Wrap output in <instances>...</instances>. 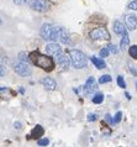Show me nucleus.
I'll return each instance as SVG.
<instances>
[{"label":"nucleus","instance_id":"obj_28","mask_svg":"<svg viewBox=\"0 0 137 147\" xmlns=\"http://www.w3.org/2000/svg\"><path fill=\"white\" fill-rule=\"evenodd\" d=\"M5 74H6V69L4 68V66L0 64V77H4Z\"/></svg>","mask_w":137,"mask_h":147},{"label":"nucleus","instance_id":"obj_11","mask_svg":"<svg viewBox=\"0 0 137 147\" xmlns=\"http://www.w3.org/2000/svg\"><path fill=\"white\" fill-rule=\"evenodd\" d=\"M41 84L45 87V89L48 90V92H52V90H54V89L57 88V83H56V80L50 78V77H43V78H41Z\"/></svg>","mask_w":137,"mask_h":147},{"label":"nucleus","instance_id":"obj_12","mask_svg":"<svg viewBox=\"0 0 137 147\" xmlns=\"http://www.w3.org/2000/svg\"><path fill=\"white\" fill-rule=\"evenodd\" d=\"M114 32H115L116 35L122 36V35L125 34V32H127V28H126V26H125L121 21L116 20V21L114 22Z\"/></svg>","mask_w":137,"mask_h":147},{"label":"nucleus","instance_id":"obj_31","mask_svg":"<svg viewBox=\"0 0 137 147\" xmlns=\"http://www.w3.org/2000/svg\"><path fill=\"white\" fill-rule=\"evenodd\" d=\"M105 119H106V121H109V122H110V124H112V119H111V116L109 115V114H107V115L105 116Z\"/></svg>","mask_w":137,"mask_h":147},{"label":"nucleus","instance_id":"obj_7","mask_svg":"<svg viewBox=\"0 0 137 147\" xmlns=\"http://www.w3.org/2000/svg\"><path fill=\"white\" fill-rule=\"evenodd\" d=\"M98 89V83H96L95 78H93V77H89L88 80L85 82V85H84V94L85 95H93L94 92Z\"/></svg>","mask_w":137,"mask_h":147},{"label":"nucleus","instance_id":"obj_32","mask_svg":"<svg viewBox=\"0 0 137 147\" xmlns=\"http://www.w3.org/2000/svg\"><path fill=\"white\" fill-rule=\"evenodd\" d=\"M7 88L6 87H0V92H6Z\"/></svg>","mask_w":137,"mask_h":147},{"label":"nucleus","instance_id":"obj_4","mask_svg":"<svg viewBox=\"0 0 137 147\" xmlns=\"http://www.w3.org/2000/svg\"><path fill=\"white\" fill-rule=\"evenodd\" d=\"M13 68L15 73H17L19 76L21 77H29L32 73V68L27 62H24V61H16L13 64Z\"/></svg>","mask_w":137,"mask_h":147},{"label":"nucleus","instance_id":"obj_15","mask_svg":"<svg viewBox=\"0 0 137 147\" xmlns=\"http://www.w3.org/2000/svg\"><path fill=\"white\" fill-rule=\"evenodd\" d=\"M128 46H130V37H128V34H127V32H125V34L122 35L121 41H120V50L125 51Z\"/></svg>","mask_w":137,"mask_h":147},{"label":"nucleus","instance_id":"obj_20","mask_svg":"<svg viewBox=\"0 0 137 147\" xmlns=\"http://www.w3.org/2000/svg\"><path fill=\"white\" fill-rule=\"evenodd\" d=\"M121 117H122V113L121 111H118V113H116V115L114 116V119H112V125L119 124L120 120H121Z\"/></svg>","mask_w":137,"mask_h":147},{"label":"nucleus","instance_id":"obj_5","mask_svg":"<svg viewBox=\"0 0 137 147\" xmlns=\"http://www.w3.org/2000/svg\"><path fill=\"white\" fill-rule=\"evenodd\" d=\"M90 38L91 40H105V41H109L110 40V34L109 31L106 30L105 27H95L93 28L90 31Z\"/></svg>","mask_w":137,"mask_h":147},{"label":"nucleus","instance_id":"obj_16","mask_svg":"<svg viewBox=\"0 0 137 147\" xmlns=\"http://www.w3.org/2000/svg\"><path fill=\"white\" fill-rule=\"evenodd\" d=\"M90 61L93 62V64L98 68V69H104L106 67V63H105V61H104L103 58H98V57H91Z\"/></svg>","mask_w":137,"mask_h":147},{"label":"nucleus","instance_id":"obj_17","mask_svg":"<svg viewBox=\"0 0 137 147\" xmlns=\"http://www.w3.org/2000/svg\"><path fill=\"white\" fill-rule=\"evenodd\" d=\"M93 103L94 104H101L104 101V94L103 93H96L94 96H93Z\"/></svg>","mask_w":137,"mask_h":147},{"label":"nucleus","instance_id":"obj_25","mask_svg":"<svg viewBox=\"0 0 137 147\" xmlns=\"http://www.w3.org/2000/svg\"><path fill=\"white\" fill-rule=\"evenodd\" d=\"M32 0H14V4L16 5H26V4H31Z\"/></svg>","mask_w":137,"mask_h":147},{"label":"nucleus","instance_id":"obj_24","mask_svg":"<svg viewBox=\"0 0 137 147\" xmlns=\"http://www.w3.org/2000/svg\"><path fill=\"white\" fill-rule=\"evenodd\" d=\"M118 84L120 88H126V83H125V80H124V77H121V76L118 77Z\"/></svg>","mask_w":137,"mask_h":147},{"label":"nucleus","instance_id":"obj_30","mask_svg":"<svg viewBox=\"0 0 137 147\" xmlns=\"http://www.w3.org/2000/svg\"><path fill=\"white\" fill-rule=\"evenodd\" d=\"M130 71H131V73H132L134 76H137V71H136V69L132 67V66H130Z\"/></svg>","mask_w":137,"mask_h":147},{"label":"nucleus","instance_id":"obj_10","mask_svg":"<svg viewBox=\"0 0 137 147\" xmlns=\"http://www.w3.org/2000/svg\"><path fill=\"white\" fill-rule=\"evenodd\" d=\"M57 63L59 64V67H61L63 71H67L68 68H69V66L72 64V62H71V57H69V55H61L58 57L57 59Z\"/></svg>","mask_w":137,"mask_h":147},{"label":"nucleus","instance_id":"obj_2","mask_svg":"<svg viewBox=\"0 0 137 147\" xmlns=\"http://www.w3.org/2000/svg\"><path fill=\"white\" fill-rule=\"evenodd\" d=\"M59 32H61V27L53 26V25H51V24H43L41 26L40 35H41V37L45 41L56 42V41L59 40Z\"/></svg>","mask_w":137,"mask_h":147},{"label":"nucleus","instance_id":"obj_26","mask_svg":"<svg viewBox=\"0 0 137 147\" xmlns=\"http://www.w3.org/2000/svg\"><path fill=\"white\" fill-rule=\"evenodd\" d=\"M107 48H109V50H110V52H112V53H119V50H118V47H116L115 46V45H112V43H110V45H109V46H107Z\"/></svg>","mask_w":137,"mask_h":147},{"label":"nucleus","instance_id":"obj_8","mask_svg":"<svg viewBox=\"0 0 137 147\" xmlns=\"http://www.w3.org/2000/svg\"><path fill=\"white\" fill-rule=\"evenodd\" d=\"M125 26L127 30L134 31L137 28V16L135 14H126L125 15Z\"/></svg>","mask_w":137,"mask_h":147},{"label":"nucleus","instance_id":"obj_1","mask_svg":"<svg viewBox=\"0 0 137 147\" xmlns=\"http://www.w3.org/2000/svg\"><path fill=\"white\" fill-rule=\"evenodd\" d=\"M29 58L32 62V64H35L36 67L43 69L46 72H52L54 68V61L53 58H51V56H46L40 53L38 51H34L29 55Z\"/></svg>","mask_w":137,"mask_h":147},{"label":"nucleus","instance_id":"obj_27","mask_svg":"<svg viewBox=\"0 0 137 147\" xmlns=\"http://www.w3.org/2000/svg\"><path fill=\"white\" fill-rule=\"evenodd\" d=\"M96 117H98L96 114H89V115H88V121H95Z\"/></svg>","mask_w":137,"mask_h":147},{"label":"nucleus","instance_id":"obj_22","mask_svg":"<svg viewBox=\"0 0 137 147\" xmlns=\"http://www.w3.org/2000/svg\"><path fill=\"white\" fill-rule=\"evenodd\" d=\"M127 9L137 11V0H132V1L128 3V4H127Z\"/></svg>","mask_w":137,"mask_h":147},{"label":"nucleus","instance_id":"obj_13","mask_svg":"<svg viewBox=\"0 0 137 147\" xmlns=\"http://www.w3.org/2000/svg\"><path fill=\"white\" fill-rule=\"evenodd\" d=\"M43 134H45V130H43L42 126L41 125H36L34 127V130L31 131V134H30V137L31 138H38L40 140V137H42Z\"/></svg>","mask_w":137,"mask_h":147},{"label":"nucleus","instance_id":"obj_33","mask_svg":"<svg viewBox=\"0 0 137 147\" xmlns=\"http://www.w3.org/2000/svg\"><path fill=\"white\" fill-rule=\"evenodd\" d=\"M125 95H126V98H127V99H128V100H130V99H131V95H130V94H128V93H125Z\"/></svg>","mask_w":137,"mask_h":147},{"label":"nucleus","instance_id":"obj_6","mask_svg":"<svg viewBox=\"0 0 137 147\" xmlns=\"http://www.w3.org/2000/svg\"><path fill=\"white\" fill-rule=\"evenodd\" d=\"M46 52H47V55H48V56L53 57V58H56V59H57L61 55H63L62 47L59 46L58 43H56V42L48 43L47 46H46Z\"/></svg>","mask_w":137,"mask_h":147},{"label":"nucleus","instance_id":"obj_3","mask_svg":"<svg viewBox=\"0 0 137 147\" xmlns=\"http://www.w3.org/2000/svg\"><path fill=\"white\" fill-rule=\"evenodd\" d=\"M68 55L71 57L72 66H73L75 69H82V68H85L88 66V58L82 51L71 50Z\"/></svg>","mask_w":137,"mask_h":147},{"label":"nucleus","instance_id":"obj_14","mask_svg":"<svg viewBox=\"0 0 137 147\" xmlns=\"http://www.w3.org/2000/svg\"><path fill=\"white\" fill-rule=\"evenodd\" d=\"M64 45H69L71 43V37H69V34H68L67 30H64V28L61 27V32H59V40Z\"/></svg>","mask_w":137,"mask_h":147},{"label":"nucleus","instance_id":"obj_18","mask_svg":"<svg viewBox=\"0 0 137 147\" xmlns=\"http://www.w3.org/2000/svg\"><path fill=\"white\" fill-rule=\"evenodd\" d=\"M128 55H130L134 59H137V45H134L128 48Z\"/></svg>","mask_w":137,"mask_h":147},{"label":"nucleus","instance_id":"obj_21","mask_svg":"<svg viewBox=\"0 0 137 147\" xmlns=\"http://www.w3.org/2000/svg\"><path fill=\"white\" fill-rule=\"evenodd\" d=\"M109 55H110V50L107 48V46L100 50V57H101V58H105V57H107Z\"/></svg>","mask_w":137,"mask_h":147},{"label":"nucleus","instance_id":"obj_29","mask_svg":"<svg viewBox=\"0 0 137 147\" xmlns=\"http://www.w3.org/2000/svg\"><path fill=\"white\" fill-rule=\"evenodd\" d=\"M14 126H15V129H17V130H20L22 127V125H21V122H19V121H16L15 124H14Z\"/></svg>","mask_w":137,"mask_h":147},{"label":"nucleus","instance_id":"obj_23","mask_svg":"<svg viewBox=\"0 0 137 147\" xmlns=\"http://www.w3.org/2000/svg\"><path fill=\"white\" fill-rule=\"evenodd\" d=\"M37 144L38 146H48V144H50V140L46 137H43V138H40V140L37 141Z\"/></svg>","mask_w":137,"mask_h":147},{"label":"nucleus","instance_id":"obj_9","mask_svg":"<svg viewBox=\"0 0 137 147\" xmlns=\"http://www.w3.org/2000/svg\"><path fill=\"white\" fill-rule=\"evenodd\" d=\"M30 5H31V9H34L35 11H38V13H43V11L47 10L46 0H32Z\"/></svg>","mask_w":137,"mask_h":147},{"label":"nucleus","instance_id":"obj_19","mask_svg":"<svg viewBox=\"0 0 137 147\" xmlns=\"http://www.w3.org/2000/svg\"><path fill=\"white\" fill-rule=\"evenodd\" d=\"M111 76L109 74H105V76H101L99 78V84H105V83H109V82H111Z\"/></svg>","mask_w":137,"mask_h":147}]
</instances>
